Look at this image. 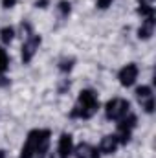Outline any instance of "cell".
I'll use <instances>...</instances> for the list:
<instances>
[{
  "label": "cell",
  "mask_w": 156,
  "mask_h": 158,
  "mask_svg": "<svg viewBox=\"0 0 156 158\" xmlns=\"http://www.w3.org/2000/svg\"><path fill=\"white\" fill-rule=\"evenodd\" d=\"M50 140H51V132L48 129L30 131L18 158H42L50 149Z\"/></svg>",
  "instance_id": "6da1fadb"
},
{
  "label": "cell",
  "mask_w": 156,
  "mask_h": 158,
  "mask_svg": "<svg viewBox=\"0 0 156 158\" xmlns=\"http://www.w3.org/2000/svg\"><path fill=\"white\" fill-rule=\"evenodd\" d=\"M99 109V99L97 94L92 88H84L81 90L77 96V101L74 105V109L70 110V118L74 119H90Z\"/></svg>",
  "instance_id": "7a4b0ae2"
},
{
  "label": "cell",
  "mask_w": 156,
  "mask_h": 158,
  "mask_svg": "<svg viewBox=\"0 0 156 158\" xmlns=\"http://www.w3.org/2000/svg\"><path fill=\"white\" fill-rule=\"evenodd\" d=\"M130 112V103L125 98H112L105 105V116L110 121H119Z\"/></svg>",
  "instance_id": "3957f363"
},
{
  "label": "cell",
  "mask_w": 156,
  "mask_h": 158,
  "mask_svg": "<svg viewBox=\"0 0 156 158\" xmlns=\"http://www.w3.org/2000/svg\"><path fill=\"white\" fill-rule=\"evenodd\" d=\"M136 125H138V118L132 114V112H129L125 118L119 119V123H117V140H119V145H125V143H129L130 142V138H132V131L136 129Z\"/></svg>",
  "instance_id": "277c9868"
},
{
  "label": "cell",
  "mask_w": 156,
  "mask_h": 158,
  "mask_svg": "<svg viewBox=\"0 0 156 158\" xmlns=\"http://www.w3.org/2000/svg\"><path fill=\"white\" fill-rule=\"evenodd\" d=\"M40 42V35L37 33H31V35H28L24 42H22V63L24 64H28V63H31V59L35 57V53H37V50H39Z\"/></svg>",
  "instance_id": "5b68a950"
},
{
  "label": "cell",
  "mask_w": 156,
  "mask_h": 158,
  "mask_svg": "<svg viewBox=\"0 0 156 158\" xmlns=\"http://www.w3.org/2000/svg\"><path fill=\"white\" fill-rule=\"evenodd\" d=\"M136 99L138 103L142 105V109L147 112V114H153L154 112V94H153V88L147 86V85H142L136 88Z\"/></svg>",
  "instance_id": "8992f818"
},
{
  "label": "cell",
  "mask_w": 156,
  "mask_h": 158,
  "mask_svg": "<svg viewBox=\"0 0 156 158\" xmlns=\"http://www.w3.org/2000/svg\"><path fill=\"white\" fill-rule=\"evenodd\" d=\"M74 151V136L70 132H63L57 143V149L51 153L50 158H70Z\"/></svg>",
  "instance_id": "52a82bcc"
},
{
  "label": "cell",
  "mask_w": 156,
  "mask_h": 158,
  "mask_svg": "<svg viewBox=\"0 0 156 158\" xmlns=\"http://www.w3.org/2000/svg\"><path fill=\"white\" fill-rule=\"evenodd\" d=\"M138 74H140V70H138V64L136 63H129V64H125L119 72H117V79H119V85L121 86H132L134 83H136V79H138Z\"/></svg>",
  "instance_id": "ba28073f"
},
{
  "label": "cell",
  "mask_w": 156,
  "mask_h": 158,
  "mask_svg": "<svg viewBox=\"0 0 156 158\" xmlns=\"http://www.w3.org/2000/svg\"><path fill=\"white\" fill-rule=\"evenodd\" d=\"M72 155H74L76 158H99L101 156L99 149L94 147V145H90V143H86V142H83V143L76 145L74 151H72Z\"/></svg>",
  "instance_id": "9c48e42d"
},
{
  "label": "cell",
  "mask_w": 156,
  "mask_h": 158,
  "mask_svg": "<svg viewBox=\"0 0 156 158\" xmlns=\"http://www.w3.org/2000/svg\"><path fill=\"white\" fill-rule=\"evenodd\" d=\"M117 147H119V140H117L116 134H107V136H103L101 138V142H99V153L101 155H114L117 151Z\"/></svg>",
  "instance_id": "30bf717a"
},
{
  "label": "cell",
  "mask_w": 156,
  "mask_h": 158,
  "mask_svg": "<svg viewBox=\"0 0 156 158\" xmlns=\"http://www.w3.org/2000/svg\"><path fill=\"white\" fill-rule=\"evenodd\" d=\"M154 26H156V19L153 17H145L142 20V26L138 28V39L140 40H149L154 33Z\"/></svg>",
  "instance_id": "8fae6325"
},
{
  "label": "cell",
  "mask_w": 156,
  "mask_h": 158,
  "mask_svg": "<svg viewBox=\"0 0 156 158\" xmlns=\"http://www.w3.org/2000/svg\"><path fill=\"white\" fill-rule=\"evenodd\" d=\"M7 68H9V55H7V52L0 46V86L9 85V79L6 77Z\"/></svg>",
  "instance_id": "7c38bea8"
},
{
  "label": "cell",
  "mask_w": 156,
  "mask_h": 158,
  "mask_svg": "<svg viewBox=\"0 0 156 158\" xmlns=\"http://www.w3.org/2000/svg\"><path fill=\"white\" fill-rule=\"evenodd\" d=\"M154 0H138V15H142L143 19L145 17H153L154 15V6H153Z\"/></svg>",
  "instance_id": "4fadbf2b"
},
{
  "label": "cell",
  "mask_w": 156,
  "mask_h": 158,
  "mask_svg": "<svg viewBox=\"0 0 156 158\" xmlns=\"http://www.w3.org/2000/svg\"><path fill=\"white\" fill-rule=\"evenodd\" d=\"M57 13H59V19H68L70 17V13H72V4L68 2V0H61L59 4H57Z\"/></svg>",
  "instance_id": "5bb4252c"
},
{
  "label": "cell",
  "mask_w": 156,
  "mask_h": 158,
  "mask_svg": "<svg viewBox=\"0 0 156 158\" xmlns=\"http://www.w3.org/2000/svg\"><path fill=\"white\" fill-rule=\"evenodd\" d=\"M13 39H15V28H11V26H4V28L0 30V40H2L4 44H9Z\"/></svg>",
  "instance_id": "9a60e30c"
},
{
  "label": "cell",
  "mask_w": 156,
  "mask_h": 158,
  "mask_svg": "<svg viewBox=\"0 0 156 158\" xmlns=\"http://www.w3.org/2000/svg\"><path fill=\"white\" fill-rule=\"evenodd\" d=\"M74 59L72 57H64V59H61L59 61V70L63 72V74H68V72H72V68H74Z\"/></svg>",
  "instance_id": "2e32d148"
},
{
  "label": "cell",
  "mask_w": 156,
  "mask_h": 158,
  "mask_svg": "<svg viewBox=\"0 0 156 158\" xmlns=\"http://www.w3.org/2000/svg\"><path fill=\"white\" fill-rule=\"evenodd\" d=\"M112 2L114 0H96V7L97 9H109L112 6Z\"/></svg>",
  "instance_id": "e0dca14e"
},
{
  "label": "cell",
  "mask_w": 156,
  "mask_h": 158,
  "mask_svg": "<svg viewBox=\"0 0 156 158\" xmlns=\"http://www.w3.org/2000/svg\"><path fill=\"white\" fill-rule=\"evenodd\" d=\"M17 2H18V0H2V7H4V9H11V7L17 6Z\"/></svg>",
  "instance_id": "ac0fdd59"
},
{
  "label": "cell",
  "mask_w": 156,
  "mask_h": 158,
  "mask_svg": "<svg viewBox=\"0 0 156 158\" xmlns=\"http://www.w3.org/2000/svg\"><path fill=\"white\" fill-rule=\"evenodd\" d=\"M48 6V0H37L35 2V7H46Z\"/></svg>",
  "instance_id": "d6986e66"
},
{
  "label": "cell",
  "mask_w": 156,
  "mask_h": 158,
  "mask_svg": "<svg viewBox=\"0 0 156 158\" xmlns=\"http://www.w3.org/2000/svg\"><path fill=\"white\" fill-rule=\"evenodd\" d=\"M0 158H6V151H0Z\"/></svg>",
  "instance_id": "ffe728a7"
}]
</instances>
